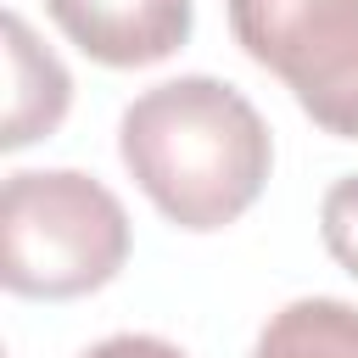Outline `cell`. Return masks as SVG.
<instances>
[{"label":"cell","instance_id":"obj_7","mask_svg":"<svg viewBox=\"0 0 358 358\" xmlns=\"http://www.w3.org/2000/svg\"><path fill=\"white\" fill-rule=\"evenodd\" d=\"M319 235H324V252L358 280V173L336 179L319 201Z\"/></svg>","mask_w":358,"mask_h":358},{"label":"cell","instance_id":"obj_6","mask_svg":"<svg viewBox=\"0 0 358 358\" xmlns=\"http://www.w3.org/2000/svg\"><path fill=\"white\" fill-rule=\"evenodd\" d=\"M252 358H358V308L341 296H296L263 324Z\"/></svg>","mask_w":358,"mask_h":358},{"label":"cell","instance_id":"obj_3","mask_svg":"<svg viewBox=\"0 0 358 358\" xmlns=\"http://www.w3.org/2000/svg\"><path fill=\"white\" fill-rule=\"evenodd\" d=\"M235 45L336 140H358V0H224Z\"/></svg>","mask_w":358,"mask_h":358},{"label":"cell","instance_id":"obj_4","mask_svg":"<svg viewBox=\"0 0 358 358\" xmlns=\"http://www.w3.org/2000/svg\"><path fill=\"white\" fill-rule=\"evenodd\" d=\"M45 11L101 67L168 62L196 28V0H45Z\"/></svg>","mask_w":358,"mask_h":358},{"label":"cell","instance_id":"obj_1","mask_svg":"<svg viewBox=\"0 0 358 358\" xmlns=\"http://www.w3.org/2000/svg\"><path fill=\"white\" fill-rule=\"evenodd\" d=\"M117 157L173 229L213 235L263 196L274 140L235 84L185 73L129 101Z\"/></svg>","mask_w":358,"mask_h":358},{"label":"cell","instance_id":"obj_2","mask_svg":"<svg viewBox=\"0 0 358 358\" xmlns=\"http://www.w3.org/2000/svg\"><path fill=\"white\" fill-rule=\"evenodd\" d=\"M129 263L123 201L78 168H17L0 190V280L11 296L73 302Z\"/></svg>","mask_w":358,"mask_h":358},{"label":"cell","instance_id":"obj_5","mask_svg":"<svg viewBox=\"0 0 358 358\" xmlns=\"http://www.w3.org/2000/svg\"><path fill=\"white\" fill-rule=\"evenodd\" d=\"M6 62H11V101H6V134H0V145H6V151H22L28 140L50 134V129L67 117L73 78H67V67L34 39V28H28L17 11L6 17Z\"/></svg>","mask_w":358,"mask_h":358},{"label":"cell","instance_id":"obj_8","mask_svg":"<svg viewBox=\"0 0 358 358\" xmlns=\"http://www.w3.org/2000/svg\"><path fill=\"white\" fill-rule=\"evenodd\" d=\"M78 358H185L173 341H162V336H134V330H123V336H106V341H95L90 352H78Z\"/></svg>","mask_w":358,"mask_h":358}]
</instances>
